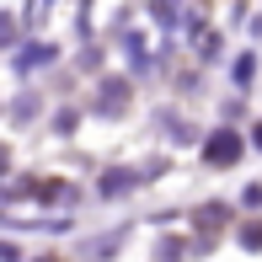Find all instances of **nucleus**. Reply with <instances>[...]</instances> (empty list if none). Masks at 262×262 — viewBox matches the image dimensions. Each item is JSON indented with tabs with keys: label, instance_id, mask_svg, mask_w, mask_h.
<instances>
[{
	"label": "nucleus",
	"instance_id": "f257e3e1",
	"mask_svg": "<svg viewBox=\"0 0 262 262\" xmlns=\"http://www.w3.org/2000/svg\"><path fill=\"white\" fill-rule=\"evenodd\" d=\"M204 156H209V166H235V156H241V139H235V134H214L209 145H204Z\"/></svg>",
	"mask_w": 262,
	"mask_h": 262
},
{
	"label": "nucleus",
	"instance_id": "f03ea898",
	"mask_svg": "<svg viewBox=\"0 0 262 262\" xmlns=\"http://www.w3.org/2000/svg\"><path fill=\"white\" fill-rule=\"evenodd\" d=\"M257 150H262V123H257Z\"/></svg>",
	"mask_w": 262,
	"mask_h": 262
}]
</instances>
